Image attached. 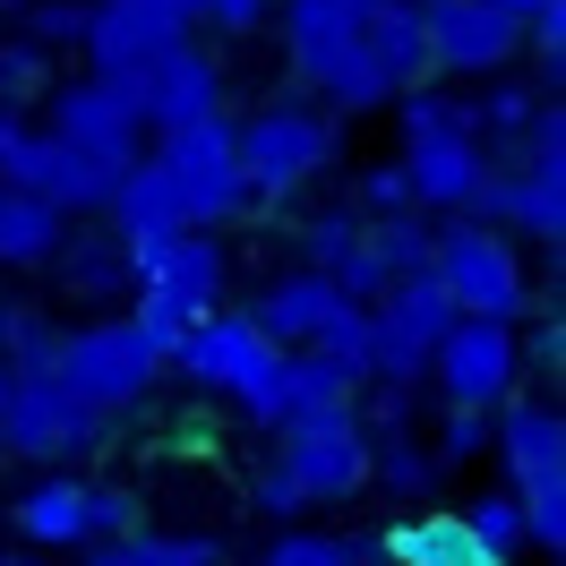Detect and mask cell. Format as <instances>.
<instances>
[{"label":"cell","instance_id":"6da1fadb","mask_svg":"<svg viewBox=\"0 0 566 566\" xmlns=\"http://www.w3.org/2000/svg\"><path fill=\"white\" fill-rule=\"evenodd\" d=\"M369 9H378V0H283V61H292V77H301L318 104L344 112V120L395 104L387 70L369 61Z\"/></svg>","mask_w":566,"mask_h":566},{"label":"cell","instance_id":"7a4b0ae2","mask_svg":"<svg viewBox=\"0 0 566 566\" xmlns=\"http://www.w3.org/2000/svg\"><path fill=\"white\" fill-rule=\"evenodd\" d=\"M129 249V318L155 353L172 360V344L198 318L223 310V241L214 232H164V241H120Z\"/></svg>","mask_w":566,"mask_h":566},{"label":"cell","instance_id":"3957f363","mask_svg":"<svg viewBox=\"0 0 566 566\" xmlns=\"http://www.w3.org/2000/svg\"><path fill=\"white\" fill-rule=\"evenodd\" d=\"M490 447L506 463V497L524 515L532 549H566V412L541 395H506L490 412Z\"/></svg>","mask_w":566,"mask_h":566},{"label":"cell","instance_id":"277c9868","mask_svg":"<svg viewBox=\"0 0 566 566\" xmlns=\"http://www.w3.org/2000/svg\"><path fill=\"white\" fill-rule=\"evenodd\" d=\"M429 283L447 292V310H455V318L524 326V310H532L524 249L506 241L497 223H472V214H447V223L429 232Z\"/></svg>","mask_w":566,"mask_h":566},{"label":"cell","instance_id":"5b68a950","mask_svg":"<svg viewBox=\"0 0 566 566\" xmlns=\"http://www.w3.org/2000/svg\"><path fill=\"white\" fill-rule=\"evenodd\" d=\"M52 378H61V387H70L86 412L120 421V412H138L146 395H155V378H164V353L138 335V318H129V310H104V318H86V326H61Z\"/></svg>","mask_w":566,"mask_h":566},{"label":"cell","instance_id":"8992f818","mask_svg":"<svg viewBox=\"0 0 566 566\" xmlns=\"http://www.w3.org/2000/svg\"><path fill=\"white\" fill-rule=\"evenodd\" d=\"M9 524H18V549H104V541H129L138 532V490H120V481H77V472H35L18 506H9Z\"/></svg>","mask_w":566,"mask_h":566},{"label":"cell","instance_id":"52a82bcc","mask_svg":"<svg viewBox=\"0 0 566 566\" xmlns=\"http://www.w3.org/2000/svg\"><path fill=\"white\" fill-rule=\"evenodd\" d=\"M232 155H241L249 207H283L292 189L335 164V112L318 104H258L249 120H232Z\"/></svg>","mask_w":566,"mask_h":566},{"label":"cell","instance_id":"ba28073f","mask_svg":"<svg viewBox=\"0 0 566 566\" xmlns=\"http://www.w3.org/2000/svg\"><path fill=\"white\" fill-rule=\"evenodd\" d=\"M146 164L172 180L189 232H223L232 214H249V180H241V155H232V120H223V112H214V120H189V129H164Z\"/></svg>","mask_w":566,"mask_h":566},{"label":"cell","instance_id":"9c48e42d","mask_svg":"<svg viewBox=\"0 0 566 566\" xmlns=\"http://www.w3.org/2000/svg\"><path fill=\"white\" fill-rule=\"evenodd\" d=\"M104 438H112V421L86 412L52 369L9 378V395H0V455H27V463H43V472H70V463L95 455Z\"/></svg>","mask_w":566,"mask_h":566},{"label":"cell","instance_id":"30bf717a","mask_svg":"<svg viewBox=\"0 0 566 566\" xmlns=\"http://www.w3.org/2000/svg\"><path fill=\"white\" fill-rule=\"evenodd\" d=\"M275 472L301 490V506H344V497L369 490V429H360L353 403L335 412H310V421L275 429Z\"/></svg>","mask_w":566,"mask_h":566},{"label":"cell","instance_id":"8fae6325","mask_svg":"<svg viewBox=\"0 0 566 566\" xmlns=\"http://www.w3.org/2000/svg\"><path fill=\"white\" fill-rule=\"evenodd\" d=\"M198 35L189 18H180V0H86V61H95V77L104 86H129V77H146L155 61H172L180 43Z\"/></svg>","mask_w":566,"mask_h":566},{"label":"cell","instance_id":"7c38bea8","mask_svg":"<svg viewBox=\"0 0 566 566\" xmlns=\"http://www.w3.org/2000/svg\"><path fill=\"white\" fill-rule=\"evenodd\" d=\"M421 378H438V403H455V412H497L524 387V335L490 318H455Z\"/></svg>","mask_w":566,"mask_h":566},{"label":"cell","instance_id":"4fadbf2b","mask_svg":"<svg viewBox=\"0 0 566 566\" xmlns=\"http://www.w3.org/2000/svg\"><path fill=\"white\" fill-rule=\"evenodd\" d=\"M447 326H455V310H447V292L429 275L387 283V292L369 301V378L421 387V369H429V353L447 344Z\"/></svg>","mask_w":566,"mask_h":566},{"label":"cell","instance_id":"5bb4252c","mask_svg":"<svg viewBox=\"0 0 566 566\" xmlns=\"http://www.w3.org/2000/svg\"><path fill=\"white\" fill-rule=\"evenodd\" d=\"M43 129L61 146H77V155L112 164V172H129V164H138V138H146V120L129 112V95L104 86V77H61V86H43Z\"/></svg>","mask_w":566,"mask_h":566},{"label":"cell","instance_id":"9a60e30c","mask_svg":"<svg viewBox=\"0 0 566 566\" xmlns=\"http://www.w3.org/2000/svg\"><path fill=\"white\" fill-rule=\"evenodd\" d=\"M241 421L249 429H292V421H310V412H335V403H360V378H344L335 360H318V353H275L258 378H249L241 395Z\"/></svg>","mask_w":566,"mask_h":566},{"label":"cell","instance_id":"2e32d148","mask_svg":"<svg viewBox=\"0 0 566 566\" xmlns=\"http://www.w3.org/2000/svg\"><path fill=\"white\" fill-rule=\"evenodd\" d=\"M421 35H429V70L447 77H497L524 52V27L490 0H421Z\"/></svg>","mask_w":566,"mask_h":566},{"label":"cell","instance_id":"e0dca14e","mask_svg":"<svg viewBox=\"0 0 566 566\" xmlns=\"http://www.w3.org/2000/svg\"><path fill=\"white\" fill-rule=\"evenodd\" d=\"M266 360H275V344H266V335H258L241 310H214V318H198V326L172 344L164 378H189L198 395H241L249 378L266 369Z\"/></svg>","mask_w":566,"mask_h":566},{"label":"cell","instance_id":"ac0fdd59","mask_svg":"<svg viewBox=\"0 0 566 566\" xmlns=\"http://www.w3.org/2000/svg\"><path fill=\"white\" fill-rule=\"evenodd\" d=\"M120 95H129V112L164 138V129H189V120H214V112H223V70H214V52L180 43L172 61H155L146 77H129Z\"/></svg>","mask_w":566,"mask_h":566},{"label":"cell","instance_id":"d6986e66","mask_svg":"<svg viewBox=\"0 0 566 566\" xmlns=\"http://www.w3.org/2000/svg\"><path fill=\"white\" fill-rule=\"evenodd\" d=\"M395 164H403L412 214H463L472 189H481V172H490V146L472 138V129H438V138H412Z\"/></svg>","mask_w":566,"mask_h":566},{"label":"cell","instance_id":"ffe728a7","mask_svg":"<svg viewBox=\"0 0 566 566\" xmlns=\"http://www.w3.org/2000/svg\"><path fill=\"white\" fill-rule=\"evenodd\" d=\"M335 301H344V292H335L326 275H310V266H292V275H275L266 292H258V301H249L241 318L258 326V335H266L275 353H310V335H318V318L335 310Z\"/></svg>","mask_w":566,"mask_h":566},{"label":"cell","instance_id":"44dd1931","mask_svg":"<svg viewBox=\"0 0 566 566\" xmlns=\"http://www.w3.org/2000/svg\"><path fill=\"white\" fill-rule=\"evenodd\" d=\"M387 566H497L472 532H463L455 506H421V515H395L387 524Z\"/></svg>","mask_w":566,"mask_h":566},{"label":"cell","instance_id":"7402d4cb","mask_svg":"<svg viewBox=\"0 0 566 566\" xmlns=\"http://www.w3.org/2000/svg\"><path fill=\"white\" fill-rule=\"evenodd\" d=\"M52 275L70 283V301H95V310H112V301H129V249H120V232H86V241H61L52 258H43Z\"/></svg>","mask_w":566,"mask_h":566},{"label":"cell","instance_id":"603a6c76","mask_svg":"<svg viewBox=\"0 0 566 566\" xmlns=\"http://www.w3.org/2000/svg\"><path fill=\"white\" fill-rule=\"evenodd\" d=\"M104 214H112V232L120 241H164V232H189L180 223V198H172V180L155 172V164H129V172L112 180V198H104Z\"/></svg>","mask_w":566,"mask_h":566},{"label":"cell","instance_id":"cb8c5ba5","mask_svg":"<svg viewBox=\"0 0 566 566\" xmlns=\"http://www.w3.org/2000/svg\"><path fill=\"white\" fill-rule=\"evenodd\" d=\"M369 61L387 70L395 95H412L429 77V35H421V0H378L369 9Z\"/></svg>","mask_w":566,"mask_h":566},{"label":"cell","instance_id":"d4e9b609","mask_svg":"<svg viewBox=\"0 0 566 566\" xmlns=\"http://www.w3.org/2000/svg\"><path fill=\"white\" fill-rule=\"evenodd\" d=\"M61 241H70V214H52L18 180H0V266H43Z\"/></svg>","mask_w":566,"mask_h":566},{"label":"cell","instance_id":"484cf974","mask_svg":"<svg viewBox=\"0 0 566 566\" xmlns=\"http://www.w3.org/2000/svg\"><path fill=\"white\" fill-rule=\"evenodd\" d=\"M77 566H223V541L207 532H129V541H104Z\"/></svg>","mask_w":566,"mask_h":566},{"label":"cell","instance_id":"4316f807","mask_svg":"<svg viewBox=\"0 0 566 566\" xmlns=\"http://www.w3.org/2000/svg\"><path fill=\"white\" fill-rule=\"evenodd\" d=\"M369 481H378L387 497H403V506H421L447 472L429 463V447L412 438V429H387V438H369Z\"/></svg>","mask_w":566,"mask_h":566},{"label":"cell","instance_id":"83f0119b","mask_svg":"<svg viewBox=\"0 0 566 566\" xmlns=\"http://www.w3.org/2000/svg\"><path fill=\"white\" fill-rule=\"evenodd\" d=\"M429 214H378V223H360V249L378 258V275L403 283V275H429Z\"/></svg>","mask_w":566,"mask_h":566},{"label":"cell","instance_id":"f1b7e54d","mask_svg":"<svg viewBox=\"0 0 566 566\" xmlns=\"http://www.w3.org/2000/svg\"><path fill=\"white\" fill-rule=\"evenodd\" d=\"M369 558V541H353V532H318V524H292L266 541V558L258 566H360Z\"/></svg>","mask_w":566,"mask_h":566},{"label":"cell","instance_id":"f546056e","mask_svg":"<svg viewBox=\"0 0 566 566\" xmlns=\"http://www.w3.org/2000/svg\"><path fill=\"white\" fill-rule=\"evenodd\" d=\"M310 353L335 360L344 378H369V310H360V301H335L318 318V335H310Z\"/></svg>","mask_w":566,"mask_h":566},{"label":"cell","instance_id":"4dcf8cb0","mask_svg":"<svg viewBox=\"0 0 566 566\" xmlns=\"http://www.w3.org/2000/svg\"><path fill=\"white\" fill-rule=\"evenodd\" d=\"M52 353H61V318H43V310H9L0 369H9V378H35V369H52Z\"/></svg>","mask_w":566,"mask_h":566},{"label":"cell","instance_id":"1f68e13d","mask_svg":"<svg viewBox=\"0 0 566 566\" xmlns=\"http://www.w3.org/2000/svg\"><path fill=\"white\" fill-rule=\"evenodd\" d=\"M455 515H463V532H472V541H481L497 566L524 549V515H515V497H506V490H481L472 506H455Z\"/></svg>","mask_w":566,"mask_h":566},{"label":"cell","instance_id":"d6a6232c","mask_svg":"<svg viewBox=\"0 0 566 566\" xmlns=\"http://www.w3.org/2000/svg\"><path fill=\"white\" fill-rule=\"evenodd\" d=\"M421 447H429V463H438V472L481 463V455H490V412H455V403H447V412H438V438H421Z\"/></svg>","mask_w":566,"mask_h":566},{"label":"cell","instance_id":"836d02e7","mask_svg":"<svg viewBox=\"0 0 566 566\" xmlns=\"http://www.w3.org/2000/svg\"><path fill=\"white\" fill-rule=\"evenodd\" d=\"M18 18H27V43H35L43 61L70 52V43H86V0H27Z\"/></svg>","mask_w":566,"mask_h":566},{"label":"cell","instance_id":"e575fe53","mask_svg":"<svg viewBox=\"0 0 566 566\" xmlns=\"http://www.w3.org/2000/svg\"><path fill=\"white\" fill-rule=\"evenodd\" d=\"M43 86H52V61H43L27 35H9L0 43V112H18V104H35Z\"/></svg>","mask_w":566,"mask_h":566},{"label":"cell","instance_id":"d590c367","mask_svg":"<svg viewBox=\"0 0 566 566\" xmlns=\"http://www.w3.org/2000/svg\"><path fill=\"white\" fill-rule=\"evenodd\" d=\"M353 241H360V214H353V207H326V214H310V223H301V249H310V275H326V266H335V258H344Z\"/></svg>","mask_w":566,"mask_h":566},{"label":"cell","instance_id":"8d00e7d4","mask_svg":"<svg viewBox=\"0 0 566 566\" xmlns=\"http://www.w3.org/2000/svg\"><path fill=\"white\" fill-rule=\"evenodd\" d=\"M283 0H180V18L189 27H223V35H249V27H266Z\"/></svg>","mask_w":566,"mask_h":566},{"label":"cell","instance_id":"74e56055","mask_svg":"<svg viewBox=\"0 0 566 566\" xmlns=\"http://www.w3.org/2000/svg\"><path fill=\"white\" fill-rule=\"evenodd\" d=\"M360 223H378V214H412V189H403V164H369V172H360Z\"/></svg>","mask_w":566,"mask_h":566},{"label":"cell","instance_id":"f35d334b","mask_svg":"<svg viewBox=\"0 0 566 566\" xmlns=\"http://www.w3.org/2000/svg\"><path fill=\"white\" fill-rule=\"evenodd\" d=\"M524 52H532V70L558 86V70H566V9H541V18H524Z\"/></svg>","mask_w":566,"mask_h":566},{"label":"cell","instance_id":"ab89813d","mask_svg":"<svg viewBox=\"0 0 566 566\" xmlns=\"http://www.w3.org/2000/svg\"><path fill=\"white\" fill-rule=\"evenodd\" d=\"M258 506H266V515H301V490H292V481H283L275 463H266V472H258Z\"/></svg>","mask_w":566,"mask_h":566},{"label":"cell","instance_id":"60d3db41","mask_svg":"<svg viewBox=\"0 0 566 566\" xmlns=\"http://www.w3.org/2000/svg\"><path fill=\"white\" fill-rule=\"evenodd\" d=\"M532 360H541V369H558V360H566V335H558V318H541V335H532Z\"/></svg>","mask_w":566,"mask_h":566},{"label":"cell","instance_id":"b9f144b4","mask_svg":"<svg viewBox=\"0 0 566 566\" xmlns=\"http://www.w3.org/2000/svg\"><path fill=\"white\" fill-rule=\"evenodd\" d=\"M490 9H506V18L524 27V18H541V9H566V0H490Z\"/></svg>","mask_w":566,"mask_h":566},{"label":"cell","instance_id":"7bdbcfd3","mask_svg":"<svg viewBox=\"0 0 566 566\" xmlns=\"http://www.w3.org/2000/svg\"><path fill=\"white\" fill-rule=\"evenodd\" d=\"M0 566H43V558H35V549H9V558H0Z\"/></svg>","mask_w":566,"mask_h":566},{"label":"cell","instance_id":"ee69618b","mask_svg":"<svg viewBox=\"0 0 566 566\" xmlns=\"http://www.w3.org/2000/svg\"><path fill=\"white\" fill-rule=\"evenodd\" d=\"M0 9H9V18H18V9H27V0H0Z\"/></svg>","mask_w":566,"mask_h":566},{"label":"cell","instance_id":"f6af8a7d","mask_svg":"<svg viewBox=\"0 0 566 566\" xmlns=\"http://www.w3.org/2000/svg\"><path fill=\"white\" fill-rule=\"evenodd\" d=\"M0 335H9V301H0Z\"/></svg>","mask_w":566,"mask_h":566},{"label":"cell","instance_id":"bcb514c9","mask_svg":"<svg viewBox=\"0 0 566 566\" xmlns=\"http://www.w3.org/2000/svg\"><path fill=\"white\" fill-rule=\"evenodd\" d=\"M0 395H9V369H0Z\"/></svg>","mask_w":566,"mask_h":566}]
</instances>
